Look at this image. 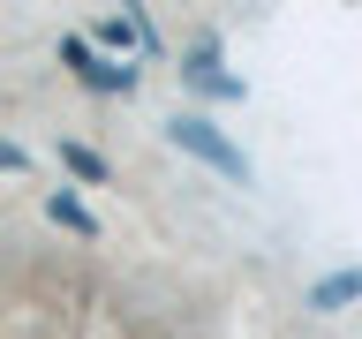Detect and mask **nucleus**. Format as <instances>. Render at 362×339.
<instances>
[{
    "label": "nucleus",
    "instance_id": "f257e3e1",
    "mask_svg": "<svg viewBox=\"0 0 362 339\" xmlns=\"http://www.w3.org/2000/svg\"><path fill=\"white\" fill-rule=\"evenodd\" d=\"M61 61H68V76H76L83 90H98V98H129V90H144V68H136V61H106V53H98L90 38H76V30L61 38Z\"/></svg>",
    "mask_w": 362,
    "mask_h": 339
},
{
    "label": "nucleus",
    "instance_id": "7ed1b4c3",
    "mask_svg": "<svg viewBox=\"0 0 362 339\" xmlns=\"http://www.w3.org/2000/svg\"><path fill=\"white\" fill-rule=\"evenodd\" d=\"M181 76H189V90H204V98H242V83H234V76H219V45H211V38L189 45Z\"/></svg>",
    "mask_w": 362,
    "mask_h": 339
},
{
    "label": "nucleus",
    "instance_id": "0eeeda50",
    "mask_svg": "<svg viewBox=\"0 0 362 339\" xmlns=\"http://www.w3.org/2000/svg\"><path fill=\"white\" fill-rule=\"evenodd\" d=\"M0 174H30V151H23V143H8V136H0Z\"/></svg>",
    "mask_w": 362,
    "mask_h": 339
},
{
    "label": "nucleus",
    "instance_id": "20e7f679",
    "mask_svg": "<svg viewBox=\"0 0 362 339\" xmlns=\"http://www.w3.org/2000/svg\"><path fill=\"white\" fill-rule=\"evenodd\" d=\"M53 151H61V166H68V174H76V181H90V189H106V181H113L106 151H90V143H76V136H61Z\"/></svg>",
    "mask_w": 362,
    "mask_h": 339
},
{
    "label": "nucleus",
    "instance_id": "f03ea898",
    "mask_svg": "<svg viewBox=\"0 0 362 339\" xmlns=\"http://www.w3.org/2000/svg\"><path fill=\"white\" fill-rule=\"evenodd\" d=\"M166 136H174V143H181L189 158H204V166H219L226 181H249V158L234 151V143H226V136L211 129V121H197V113H181V121H166Z\"/></svg>",
    "mask_w": 362,
    "mask_h": 339
},
{
    "label": "nucleus",
    "instance_id": "39448f33",
    "mask_svg": "<svg viewBox=\"0 0 362 339\" xmlns=\"http://www.w3.org/2000/svg\"><path fill=\"white\" fill-rule=\"evenodd\" d=\"M45 219H53V226H68L76 242H98V219H90V211L68 196V189H53V196H45Z\"/></svg>",
    "mask_w": 362,
    "mask_h": 339
},
{
    "label": "nucleus",
    "instance_id": "423d86ee",
    "mask_svg": "<svg viewBox=\"0 0 362 339\" xmlns=\"http://www.w3.org/2000/svg\"><path fill=\"white\" fill-rule=\"evenodd\" d=\"M355 294H362V271H332V279L310 287V309H339V302H355Z\"/></svg>",
    "mask_w": 362,
    "mask_h": 339
}]
</instances>
